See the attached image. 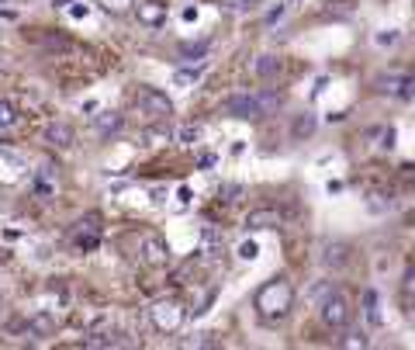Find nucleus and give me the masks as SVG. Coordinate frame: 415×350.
I'll return each mask as SVG.
<instances>
[{
    "label": "nucleus",
    "mask_w": 415,
    "mask_h": 350,
    "mask_svg": "<svg viewBox=\"0 0 415 350\" xmlns=\"http://www.w3.org/2000/svg\"><path fill=\"white\" fill-rule=\"evenodd\" d=\"M97 4H101V11H108V14H124V11L135 7V0H97Z\"/></svg>",
    "instance_id": "nucleus-24"
},
{
    "label": "nucleus",
    "mask_w": 415,
    "mask_h": 350,
    "mask_svg": "<svg viewBox=\"0 0 415 350\" xmlns=\"http://www.w3.org/2000/svg\"><path fill=\"white\" fill-rule=\"evenodd\" d=\"M281 70H284V66H281V59H277V56H260V59L253 63V73H256L260 80H274Z\"/></svg>",
    "instance_id": "nucleus-15"
},
{
    "label": "nucleus",
    "mask_w": 415,
    "mask_h": 350,
    "mask_svg": "<svg viewBox=\"0 0 415 350\" xmlns=\"http://www.w3.org/2000/svg\"><path fill=\"white\" fill-rule=\"evenodd\" d=\"M225 115H229V118H239V122H253V118H256V101H253V94H232V97L225 101Z\"/></svg>",
    "instance_id": "nucleus-8"
},
{
    "label": "nucleus",
    "mask_w": 415,
    "mask_h": 350,
    "mask_svg": "<svg viewBox=\"0 0 415 350\" xmlns=\"http://www.w3.org/2000/svg\"><path fill=\"white\" fill-rule=\"evenodd\" d=\"M14 122H18V108H14L11 101L0 97V129H11Z\"/></svg>",
    "instance_id": "nucleus-22"
},
{
    "label": "nucleus",
    "mask_w": 415,
    "mask_h": 350,
    "mask_svg": "<svg viewBox=\"0 0 415 350\" xmlns=\"http://www.w3.org/2000/svg\"><path fill=\"white\" fill-rule=\"evenodd\" d=\"M177 139H180V142H194V139H201V125H198V122H194V125H180Z\"/></svg>",
    "instance_id": "nucleus-28"
},
{
    "label": "nucleus",
    "mask_w": 415,
    "mask_h": 350,
    "mask_svg": "<svg viewBox=\"0 0 415 350\" xmlns=\"http://www.w3.org/2000/svg\"><path fill=\"white\" fill-rule=\"evenodd\" d=\"M253 101H256V118L263 115V118H274L277 111H281V94L277 90H260V94H253Z\"/></svg>",
    "instance_id": "nucleus-10"
},
{
    "label": "nucleus",
    "mask_w": 415,
    "mask_h": 350,
    "mask_svg": "<svg viewBox=\"0 0 415 350\" xmlns=\"http://www.w3.org/2000/svg\"><path fill=\"white\" fill-rule=\"evenodd\" d=\"M97 239H101V215H87V219L80 222L77 243H80L83 250H90V246H97Z\"/></svg>",
    "instance_id": "nucleus-12"
},
{
    "label": "nucleus",
    "mask_w": 415,
    "mask_h": 350,
    "mask_svg": "<svg viewBox=\"0 0 415 350\" xmlns=\"http://www.w3.org/2000/svg\"><path fill=\"white\" fill-rule=\"evenodd\" d=\"M381 299H377V292H371V288H367V292H364V312H367V319H371L374 326H381Z\"/></svg>",
    "instance_id": "nucleus-20"
},
{
    "label": "nucleus",
    "mask_w": 415,
    "mask_h": 350,
    "mask_svg": "<svg viewBox=\"0 0 415 350\" xmlns=\"http://www.w3.org/2000/svg\"><path fill=\"white\" fill-rule=\"evenodd\" d=\"M177 56L187 59V63H198V59H205L208 56V42H180Z\"/></svg>",
    "instance_id": "nucleus-18"
},
{
    "label": "nucleus",
    "mask_w": 415,
    "mask_h": 350,
    "mask_svg": "<svg viewBox=\"0 0 415 350\" xmlns=\"http://www.w3.org/2000/svg\"><path fill=\"white\" fill-rule=\"evenodd\" d=\"M135 101H139V111H142V115H149V118H156V122H166V118L173 115V104H170V97H166L163 90L142 87Z\"/></svg>",
    "instance_id": "nucleus-5"
},
{
    "label": "nucleus",
    "mask_w": 415,
    "mask_h": 350,
    "mask_svg": "<svg viewBox=\"0 0 415 350\" xmlns=\"http://www.w3.org/2000/svg\"><path fill=\"white\" fill-rule=\"evenodd\" d=\"M45 142H52V146H59V149H70L73 142H77V132L70 122H52L49 129H45Z\"/></svg>",
    "instance_id": "nucleus-9"
},
{
    "label": "nucleus",
    "mask_w": 415,
    "mask_h": 350,
    "mask_svg": "<svg viewBox=\"0 0 415 350\" xmlns=\"http://www.w3.org/2000/svg\"><path fill=\"white\" fill-rule=\"evenodd\" d=\"M253 306H256V312H260L263 323H281L290 312V306H294V288H290V281H284V277L267 281V285L256 292Z\"/></svg>",
    "instance_id": "nucleus-1"
},
{
    "label": "nucleus",
    "mask_w": 415,
    "mask_h": 350,
    "mask_svg": "<svg viewBox=\"0 0 415 350\" xmlns=\"http://www.w3.org/2000/svg\"><path fill=\"white\" fill-rule=\"evenodd\" d=\"M184 319H187V306L180 299H163L149 308V323L156 333H180Z\"/></svg>",
    "instance_id": "nucleus-2"
},
{
    "label": "nucleus",
    "mask_w": 415,
    "mask_h": 350,
    "mask_svg": "<svg viewBox=\"0 0 415 350\" xmlns=\"http://www.w3.org/2000/svg\"><path fill=\"white\" fill-rule=\"evenodd\" d=\"M166 139H170V135H166L163 129H146L142 132V146H163Z\"/></svg>",
    "instance_id": "nucleus-26"
},
{
    "label": "nucleus",
    "mask_w": 415,
    "mask_h": 350,
    "mask_svg": "<svg viewBox=\"0 0 415 350\" xmlns=\"http://www.w3.org/2000/svg\"><path fill=\"white\" fill-rule=\"evenodd\" d=\"M215 163H218V160H215V156H211V153H208V156H201V170H211V167H215Z\"/></svg>",
    "instance_id": "nucleus-32"
},
{
    "label": "nucleus",
    "mask_w": 415,
    "mask_h": 350,
    "mask_svg": "<svg viewBox=\"0 0 415 350\" xmlns=\"http://www.w3.org/2000/svg\"><path fill=\"white\" fill-rule=\"evenodd\" d=\"M118 129H122V115H118V111H101V115H94V132H97V135H115Z\"/></svg>",
    "instance_id": "nucleus-14"
},
{
    "label": "nucleus",
    "mask_w": 415,
    "mask_h": 350,
    "mask_svg": "<svg viewBox=\"0 0 415 350\" xmlns=\"http://www.w3.org/2000/svg\"><path fill=\"white\" fill-rule=\"evenodd\" d=\"M377 42H381V45H391V42H398V32H384V35H377Z\"/></svg>",
    "instance_id": "nucleus-31"
},
{
    "label": "nucleus",
    "mask_w": 415,
    "mask_h": 350,
    "mask_svg": "<svg viewBox=\"0 0 415 350\" xmlns=\"http://www.w3.org/2000/svg\"><path fill=\"white\" fill-rule=\"evenodd\" d=\"M194 80H198V70H177V73H173V84H177V87H191Z\"/></svg>",
    "instance_id": "nucleus-27"
},
{
    "label": "nucleus",
    "mask_w": 415,
    "mask_h": 350,
    "mask_svg": "<svg viewBox=\"0 0 415 350\" xmlns=\"http://www.w3.org/2000/svg\"><path fill=\"white\" fill-rule=\"evenodd\" d=\"M70 4H77V0H56V7H70Z\"/></svg>",
    "instance_id": "nucleus-33"
},
{
    "label": "nucleus",
    "mask_w": 415,
    "mask_h": 350,
    "mask_svg": "<svg viewBox=\"0 0 415 350\" xmlns=\"http://www.w3.org/2000/svg\"><path fill=\"white\" fill-rule=\"evenodd\" d=\"M402 302L409 308H415V267L405 274V281H402Z\"/></svg>",
    "instance_id": "nucleus-21"
},
{
    "label": "nucleus",
    "mask_w": 415,
    "mask_h": 350,
    "mask_svg": "<svg viewBox=\"0 0 415 350\" xmlns=\"http://www.w3.org/2000/svg\"><path fill=\"white\" fill-rule=\"evenodd\" d=\"M256 254H260V250H256V243H253V239H246V243L239 246V257H243V261H253Z\"/></svg>",
    "instance_id": "nucleus-29"
},
{
    "label": "nucleus",
    "mask_w": 415,
    "mask_h": 350,
    "mask_svg": "<svg viewBox=\"0 0 415 350\" xmlns=\"http://www.w3.org/2000/svg\"><path fill=\"white\" fill-rule=\"evenodd\" d=\"M52 330H56V323H52L49 315H35V319H32V330H28V333H32V337H49Z\"/></svg>",
    "instance_id": "nucleus-23"
},
{
    "label": "nucleus",
    "mask_w": 415,
    "mask_h": 350,
    "mask_svg": "<svg viewBox=\"0 0 415 350\" xmlns=\"http://www.w3.org/2000/svg\"><path fill=\"white\" fill-rule=\"evenodd\" d=\"M222 194H225V198H239V194H243V187H239V184H225V187H222Z\"/></svg>",
    "instance_id": "nucleus-30"
},
{
    "label": "nucleus",
    "mask_w": 415,
    "mask_h": 350,
    "mask_svg": "<svg viewBox=\"0 0 415 350\" xmlns=\"http://www.w3.org/2000/svg\"><path fill=\"white\" fill-rule=\"evenodd\" d=\"M246 225L253 232H260V229H277V225H281V212H277V208H256V212H249Z\"/></svg>",
    "instance_id": "nucleus-11"
},
{
    "label": "nucleus",
    "mask_w": 415,
    "mask_h": 350,
    "mask_svg": "<svg viewBox=\"0 0 415 350\" xmlns=\"http://www.w3.org/2000/svg\"><path fill=\"white\" fill-rule=\"evenodd\" d=\"M180 347L184 350H208V347H218V340L211 333H191V337H180Z\"/></svg>",
    "instance_id": "nucleus-17"
},
{
    "label": "nucleus",
    "mask_w": 415,
    "mask_h": 350,
    "mask_svg": "<svg viewBox=\"0 0 415 350\" xmlns=\"http://www.w3.org/2000/svg\"><path fill=\"white\" fill-rule=\"evenodd\" d=\"M343 347H350V350H367V347H371V337H367V333H350V337H343Z\"/></svg>",
    "instance_id": "nucleus-25"
},
{
    "label": "nucleus",
    "mask_w": 415,
    "mask_h": 350,
    "mask_svg": "<svg viewBox=\"0 0 415 350\" xmlns=\"http://www.w3.org/2000/svg\"><path fill=\"white\" fill-rule=\"evenodd\" d=\"M0 4H7V0H0Z\"/></svg>",
    "instance_id": "nucleus-34"
},
{
    "label": "nucleus",
    "mask_w": 415,
    "mask_h": 350,
    "mask_svg": "<svg viewBox=\"0 0 415 350\" xmlns=\"http://www.w3.org/2000/svg\"><path fill=\"white\" fill-rule=\"evenodd\" d=\"M0 261H4V254H0Z\"/></svg>",
    "instance_id": "nucleus-35"
},
{
    "label": "nucleus",
    "mask_w": 415,
    "mask_h": 350,
    "mask_svg": "<svg viewBox=\"0 0 415 350\" xmlns=\"http://www.w3.org/2000/svg\"><path fill=\"white\" fill-rule=\"evenodd\" d=\"M142 261H146V263H156V267H160V263H166V243L160 239V236L142 243Z\"/></svg>",
    "instance_id": "nucleus-16"
},
{
    "label": "nucleus",
    "mask_w": 415,
    "mask_h": 350,
    "mask_svg": "<svg viewBox=\"0 0 415 350\" xmlns=\"http://www.w3.org/2000/svg\"><path fill=\"white\" fill-rule=\"evenodd\" d=\"M315 125H319V118H315V115H298V122L290 125V135H294V139H312Z\"/></svg>",
    "instance_id": "nucleus-19"
},
{
    "label": "nucleus",
    "mask_w": 415,
    "mask_h": 350,
    "mask_svg": "<svg viewBox=\"0 0 415 350\" xmlns=\"http://www.w3.org/2000/svg\"><path fill=\"white\" fill-rule=\"evenodd\" d=\"M357 14V0H329L326 7H322V18L326 21H346V18H353Z\"/></svg>",
    "instance_id": "nucleus-13"
},
{
    "label": "nucleus",
    "mask_w": 415,
    "mask_h": 350,
    "mask_svg": "<svg viewBox=\"0 0 415 350\" xmlns=\"http://www.w3.org/2000/svg\"><path fill=\"white\" fill-rule=\"evenodd\" d=\"M374 90L384 94V97H415V77L412 73H402V70H391V73H381L374 80Z\"/></svg>",
    "instance_id": "nucleus-4"
},
{
    "label": "nucleus",
    "mask_w": 415,
    "mask_h": 350,
    "mask_svg": "<svg viewBox=\"0 0 415 350\" xmlns=\"http://www.w3.org/2000/svg\"><path fill=\"white\" fill-rule=\"evenodd\" d=\"M135 18H139V25H146V28H163L170 11H166L163 0H142V4H135Z\"/></svg>",
    "instance_id": "nucleus-7"
},
{
    "label": "nucleus",
    "mask_w": 415,
    "mask_h": 350,
    "mask_svg": "<svg viewBox=\"0 0 415 350\" xmlns=\"http://www.w3.org/2000/svg\"><path fill=\"white\" fill-rule=\"evenodd\" d=\"M319 315H322V323H326L329 330H346L350 319H353V302H350L346 295H339V292H329V295L319 302Z\"/></svg>",
    "instance_id": "nucleus-3"
},
{
    "label": "nucleus",
    "mask_w": 415,
    "mask_h": 350,
    "mask_svg": "<svg viewBox=\"0 0 415 350\" xmlns=\"http://www.w3.org/2000/svg\"><path fill=\"white\" fill-rule=\"evenodd\" d=\"M319 261H322V267H329V270H343L346 263L353 261V246L343 243V239H329V243H322Z\"/></svg>",
    "instance_id": "nucleus-6"
}]
</instances>
